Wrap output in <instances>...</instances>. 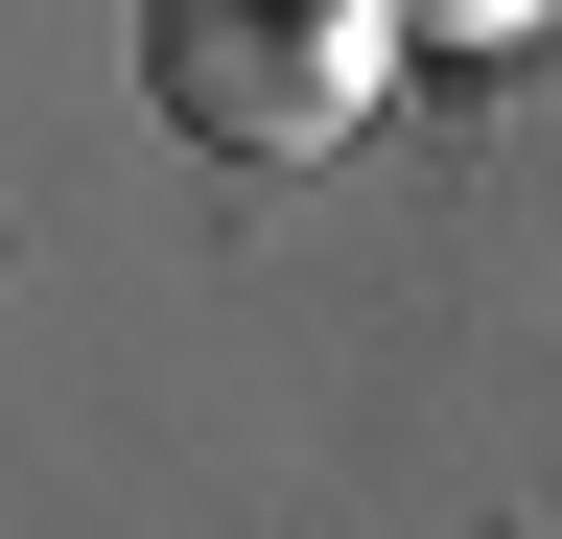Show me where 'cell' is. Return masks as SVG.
I'll return each mask as SVG.
<instances>
[{
  "instance_id": "1",
  "label": "cell",
  "mask_w": 562,
  "mask_h": 539,
  "mask_svg": "<svg viewBox=\"0 0 562 539\" xmlns=\"http://www.w3.org/2000/svg\"><path fill=\"white\" fill-rule=\"evenodd\" d=\"M140 94L235 165H305L375 94V0H140Z\"/></svg>"
}]
</instances>
